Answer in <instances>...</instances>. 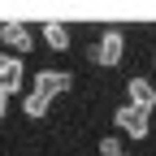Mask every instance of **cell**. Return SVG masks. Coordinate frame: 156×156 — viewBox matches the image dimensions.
Segmentation results:
<instances>
[{"mask_svg": "<svg viewBox=\"0 0 156 156\" xmlns=\"http://www.w3.org/2000/svg\"><path fill=\"white\" fill-rule=\"evenodd\" d=\"M48 100H44V95H35V91H26V100H22V113L30 117V122H44V117H48Z\"/></svg>", "mask_w": 156, "mask_h": 156, "instance_id": "cell-7", "label": "cell"}, {"mask_svg": "<svg viewBox=\"0 0 156 156\" xmlns=\"http://www.w3.org/2000/svg\"><path fill=\"white\" fill-rule=\"evenodd\" d=\"M69 87H74V74H69V69H39V74H35V87H30V91H35V95H44V100L52 104L56 95H65Z\"/></svg>", "mask_w": 156, "mask_h": 156, "instance_id": "cell-2", "label": "cell"}, {"mask_svg": "<svg viewBox=\"0 0 156 156\" xmlns=\"http://www.w3.org/2000/svg\"><path fill=\"white\" fill-rule=\"evenodd\" d=\"M126 95H130V108H143V113H152L156 108V83H152V78H130V83H126Z\"/></svg>", "mask_w": 156, "mask_h": 156, "instance_id": "cell-4", "label": "cell"}, {"mask_svg": "<svg viewBox=\"0 0 156 156\" xmlns=\"http://www.w3.org/2000/svg\"><path fill=\"white\" fill-rule=\"evenodd\" d=\"M44 44H48L52 52H69V26L48 22V26H44Z\"/></svg>", "mask_w": 156, "mask_h": 156, "instance_id": "cell-6", "label": "cell"}, {"mask_svg": "<svg viewBox=\"0 0 156 156\" xmlns=\"http://www.w3.org/2000/svg\"><path fill=\"white\" fill-rule=\"evenodd\" d=\"M87 56H91L95 65H122V56H126V35H122V30H104L100 44L87 48Z\"/></svg>", "mask_w": 156, "mask_h": 156, "instance_id": "cell-1", "label": "cell"}, {"mask_svg": "<svg viewBox=\"0 0 156 156\" xmlns=\"http://www.w3.org/2000/svg\"><path fill=\"white\" fill-rule=\"evenodd\" d=\"M113 122L122 126L130 139H147V130H152L147 113H143V108H130V104H122V108H117V117H113Z\"/></svg>", "mask_w": 156, "mask_h": 156, "instance_id": "cell-3", "label": "cell"}, {"mask_svg": "<svg viewBox=\"0 0 156 156\" xmlns=\"http://www.w3.org/2000/svg\"><path fill=\"white\" fill-rule=\"evenodd\" d=\"M0 44H5V48H17V56H22V52H35V35H30V26L5 22V26H0Z\"/></svg>", "mask_w": 156, "mask_h": 156, "instance_id": "cell-5", "label": "cell"}, {"mask_svg": "<svg viewBox=\"0 0 156 156\" xmlns=\"http://www.w3.org/2000/svg\"><path fill=\"white\" fill-rule=\"evenodd\" d=\"M100 156H126L122 139H117V134H104V139H100Z\"/></svg>", "mask_w": 156, "mask_h": 156, "instance_id": "cell-8", "label": "cell"}, {"mask_svg": "<svg viewBox=\"0 0 156 156\" xmlns=\"http://www.w3.org/2000/svg\"><path fill=\"white\" fill-rule=\"evenodd\" d=\"M5 113H9V100H5V95H0V122H5Z\"/></svg>", "mask_w": 156, "mask_h": 156, "instance_id": "cell-9", "label": "cell"}]
</instances>
